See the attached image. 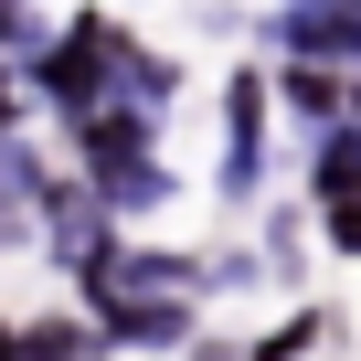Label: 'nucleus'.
Instances as JSON below:
<instances>
[{"label":"nucleus","mask_w":361,"mask_h":361,"mask_svg":"<svg viewBox=\"0 0 361 361\" xmlns=\"http://www.w3.org/2000/svg\"><path fill=\"white\" fill-rule=\"evenodd\" d=\"M308 340H319V319H287V329H276V340H255V350H245V361H298V350H308Z\"/></svg>","instance_id":"nucleus-4"},{"label":"nucleus","mask_w":361,"mask_h":361,"mask_svg":"<svg viewBox=\"0 0 361 361\" xmlns=\"http://www.w3.org/2000/svg\"><path fill=\"white\" fill-rule=\"evenodd\" d=\"M329 202H361V117L319 138V213H329Z\"/></svg>","instance_id":"nucleus-3"},{"label":"nucleus","mask_w":361,"mask_h":361,"mask_svg":"<svg viewBox=\"0 0 361 361\" xmlns=\"http://www.w3.org/2000/svg\"><path fill=\"white\" fill-rule=\"evenodd\" d=\"M255 149H266V75L234 64V85H224V192H255Z\"/></svg>","instance_id":"nucleus-2"},{"label":"nucleus","mask_w":361,"mask_h":361,"mask_svg":"<svg viewBox=\"0 0 361 361\" xmlns=\"http://www.w3.org/2000/svg\"><path fill=\"white\" fill-rule=\"evenodd\" d=\"M319 234H329L340 255H361V202H329V213H319Z\"/></svg>","instance_id":"nucleus-5"},{"label":"nucleus","mask_w":361,"mask_h":361,"mask_svg":"<svg viewBox=\"0 0 361 361\" xmlns=\"http://www.w3.org/2000/svg\"><path fill=\"white\" fill-rule=\"evenodd\" d=\"M192 340V298H106L96 308V350H180Z\"/></svg>","instance_id":"nucleus-1"}]
</instances>
